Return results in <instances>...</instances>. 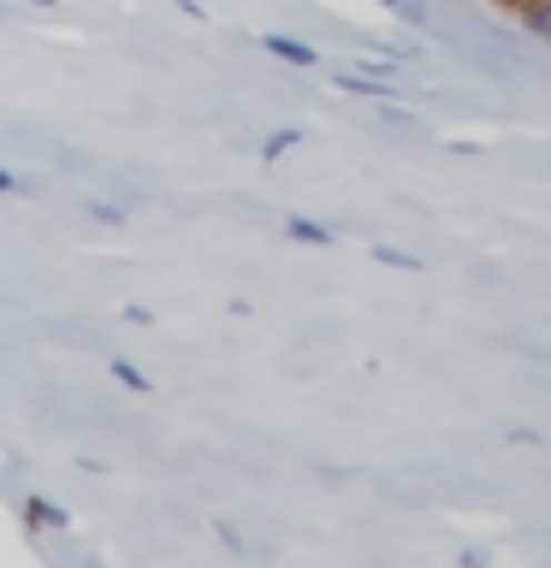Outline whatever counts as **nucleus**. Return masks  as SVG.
<instances>
[{"instance_id":"9","label":"nucleus","mask_w":551,"mask_h":568,"mask_svg":"<svg viewBox=\"0 0 551 568\" xmlns=\"http://www.w3.org/2000/svg\"><path fill=\"white\" fill-rule=\"evenodd\" d=\"M0 195H30V184H24L18 172H7V166H0Z\"/></svg>"},{"instance_id":"3","label":"nucleus","mask_w":551,"mask_h":568,"mask_svg":"<svg viewBox=\"0 0 551 568\" xmlns=\"http://www.w3.org/2000/svg\"><path fill=\"white\" fill-rule=\"evenodd\" d=\"M284 231H291L297 243H332V231L320 225V220H302V213H291V220H284Z\"/></svg>"},{"instance_id":"10","label":"nucleus","mask_w":551,"mask_h":568,"mask_svg":"<svg viewBox=\"0 0 551 568\" xmlns=\"http://www.w3.org/2000/svg\"><path fill=\"white\" fill-rule=\"evenodd\" d=\"M498 7H522V0H498Z\"/></svg>"},{"instance_id":"1","label":"nucleus","mask_w":551,"mask_h":568,"mask_svg":"<svg viewBox=\"0 0 551 568\" xmlns=\"http://www.w3.org/2000/svg\"><path fill=\"white\" fill-rule=\"evenodd\" d=\"M261 48L273 53V60H284V65H314V60H320V53L302 42V36H284V30H267V36H261Z\"/></svg>"},{"instance_id":"11","label":"nucleus","mask_w":551,"mask_h":568,"mask_svg":"<svg viewBox=\"0 0 551 568\" xmlns=\"http://www.w3.org/2000/svg\"><path fill=\"white\" fill-rule=\"evenodd\" d=\"M36 7H53V0H36Z\"/></svg>"},{"instance_id":"2","label":"nucleus","mask_w":551,"mask_h":568,"mask_svg":"<svg viewBox=\"0 0 551 568\" xmlns=\"http://www.w3.org/2000/svg\"><path fill=\"white\" fill-rule=\"evenodd\" d=\"M24 521H30V532H66V527H71V509L48 504V497H30V504H24Z\"/></svg>"},{"instance_id":"7","label":"nucleus","mask_w":551,"mask_h":568,"mask_svg":"<svg viewBox=\"0 0 551 568\" xmlns=\"http://www.w3.org/2000/svg\"><path fill=\"white\" fill-rule=\"evenodd\" d=\"M373 255H380L385 266H403V273H421V261L415 255H398V248H373Z\"/></svg>"},{"instance_id":"8","label":"nucleus","mask_w":551,"mask_h":568,"mask_svg":"<svg viewBox=\"0 0 551 568\" xmlns=\"http://www.w3.org/2000/svg\"><path fill=\"white\" fill-rule=\"evenodd\" d=\"M89 213H96L101 225H124V207H113V202H89Z\"/></svg>"},{"instance_id":"6","label":"nucleus","mask_w":551,"mask_h":568,"mask_svg":"<svg viewBox=\"0 0 551 568\" xmlns=\"http://www.w3.org/2000/svg\"><path fill=\"white\" fill-rule=\"evenodd\" d=\"M297 142H302V131H273V136L261 142V160H279L284 149H297Z\"/></svg>"},{"instance_id":"4","label":"nucleus","mask_w":551,"mask_h":568,"mask_svg":"<svg viewBox=\"0 0 551 568\" xmlns=\"http://www.w3.org/2000/svg\"><path fill=\"white\" fill-rule=\"evenodd\" d=\"M107 367H113V379H119L124 390H149V385H154L149 373H142L137 362H124V355H113V362H107Z\"/></svg>"},{"instance_id":"5","label":"nucleus","mask_w":551,"mask_h":568,"mask_svg":"<svg viewBox=\"0 0 551 568\" xmlns=\"http://www.w3.org/2000/svg\"><path fill=\"white\" fill-rule=\"evenodd\" d=\"M522 18H528L533 36H545V42H551V7H540V0H522Z\"/></svg>"}]
</instances>
